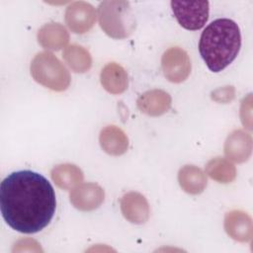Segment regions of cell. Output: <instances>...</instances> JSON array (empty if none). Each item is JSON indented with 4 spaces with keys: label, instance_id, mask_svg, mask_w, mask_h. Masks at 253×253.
<instances>
[{
    "label": "cell",
    "instance_id": "6da1fadb",
    "mask_svg": "<svg viewBox=\"0 0 253 253\" xmlns=\"http://www.w3.org/2000/svg\"><path fill=\"white\" fill-rule=\"evenodd\" d=\"M0 208L7 224L22 233H36L51 221L55 193L47 179L32 170L8 175L0 186Z\"/></svg>",
    "mask_w": 253,
    "mask_h": 253
},
{
    "label": "cell",
    "instance_id": "8992f818",
    "mask_svg": "<svg viewBox=\"0 0 253 253\" xmlns=\"http://www.w3.org/2000/svg\"><path fill=\"white\" fill-rule=\"evenodd\" d=\"M161 66L166 79L173 83L185 81L192 69L188 53L179 46L170 47L163 53Z\"/></svg>",
    "mask_w": 253,
    "mask_h": 253
},
{
    "label": "cell",
    "instance_id": "2e32d148",
    "mask_svg": "<svg viewBox=\"0 0 253 253\" xmlns=\"http://www.w3.org/2000/svg\"><path fill=\"white\" fill-rule=\"evenodd\" d=\"M178 181L182 190L191 195L203 193L207 187V176L195 165H185L178 173Z\"/></svg>",
    "mask_w": 253,
    "mask_h": 253
},
{
    "label": "cell",
    "instance_id": "d6986e66",
    "mask_svg": "<svg viewBox=\"0 0 253 253\" xmlns=\"http://www.w3.org/2000/svg\"><path fill=\"white\" fill-rule=\"evenodd\" d=\"M206 173L214 181L222 184L232 182L236 177L235 166L227 159L215 157L206 165Z\"/></svg>",
    "mask_w": 253,
    "mask_h": 253
},
{
    "label": "cell",
    "instance_id": "52a82bcc",
    "mask_svg": "<svg viewBox=\"0 0 253 253\" xmlns=\"http://www.w3.org/2000/svg\"><path fill=\"white\" fill-rule=\"evenodd\" d=\"M96 22L95 8L87 2L76 1L67 6L65 11V23L74 34L89 32Z\"/></svg>",
    "mask_w": 253,
    "mask_h": 253
},
{
    "label": "cell",
    "instance_id": "30bf717a",
    "mask_svg": "<svg viewBox=\"0 0 253 253\" xmlns=\"http://www.w3.org/2000/svg\"><path fill=\"white\" fill-rule=\"evenodd\" d=\"M224 229L232 239L239 242H249L253 235L252 218L243 211H230L224 216Z\"/></svg>",
    "mask_w": 253,
    "mask_h": 253
},
{
    "label": "cell",
    "instance_id": "277c9868",
    "mask_svg": "<svg viewBox=\"0 0 253 253\" xmlns=\"http://www.w3.org/2000/svg\"><path fill=\"white\" fill-rule=\"evenodd\" d=\"M31 74L35 81L52 90L61 92L66 90L71 81L67 68L51 52H39L31 62Z\"/></svg>",
    "mask_w": 253,
    "mask_h": 253
},
{
    "label": "cell",
    "instance_id": "ac0fdd59",
    "mask_svg": "<svg viewBox=\"0 0 253 253\" xmlns=\"http://www.w3.org/2000/svg\"><path fill=\"white\" fill-rule=\"evenodd\" d=\"M63 59L67 65L77 73L87 72L92 66V57L90 52L81 45H68L63 51Z\"/></svg>",
    "mask_w": 253,
    "mask_h": 253
},
{
    "label": "cell",
    "instance_id": "e0dca14e",
    "mask_svg": "<svg viewBox=\"0 0 253 253\" xmlns=\"http://www.w3.org/2000/svg\"><path fill=\"white\" fill-rule=\"evenodd\" d=\"M50 176L55 185L62 190H72L81 184L84 178L82 170L70 163L54 166L50 172Z\"/></svg>",
    "mask_w": 253,
    "mask_h": 253
},
{
    "label": "cell",
    "instance_id": "ffe728a7",
    "mask_svg": "<svg viewBox=\"0 0 253 253\" xmlns=\"http://www.w3.org/2000/svg\"><path fill=\"white\" fill-rule=\"evenodd\" d=\"M235 96V89L233 86H224L215 89L211 92V99L217 103H228Z\"/></svg>",
    "mask_w": 253,
    "mask_h": 253
},
{
    "label": "cell",
    "instance_id": "9c48e42d",
    "mask_svg": "<svg viewBox=\"0 0 253 253\" xmlns=\"http://www.w3.org/2000/svg\"><path fill=\"white\" fill-rule=\"evenodd\" d=\"M121 211L126 219L131 223H145L150 215V208L143 195L137 192L125 194L121 201Z\"/></svg>",
    "mask_w": 253,
    "mask_h": 253
},
{
    "label": "cell",
    "instance_id": "9a60e30c",
    "mask_svg": "<svg viewBox=\"0 0 253 253\" xmlns=\"http://www.w3.org/2000/svg\"><path fill=\"white\" fill-rule=\"evenodd\" d=\"M39 43L50 50H59L69 42V34L65 27L58 23L43 25L38 32Z\"/></svg>",
    "mask_w": 253,
    "mask_h": 253
},
{
    "label": "cell",
    "instance_id": "7a4b0ae2",
    "mask_svg": "<svg viewBox=\"0 0 253 253\" xmlns=\"http://www.w3.org/2000/svg\"><path fill=\"white\" fill-rule=\"evenodd\" d=\"M241 47V34L237 24L226 18L216 19L201 35L199 50L208 68L219 72L237 56Z\"/></svg>",
    "mask_w": 253,
    "mask_h": 253
},
{
    "label": "cell",
    "instance_id": "3957f363",
    "mask_svg": "<svg viewBox=\"0 0 253 253\" xmlns=\"http://www.w3.org/2000/svg\"><path fill=\"white\" fill-rule=\"evenodd\" d=\"M101 29L113 39L127 38L135 28L130 5L124 0L103 1L98 6Z\"/></svg>",
    "mask_w": 253,
    "mask_h": 253
},
{
    "label": "cell",
    "instance_id": "ba28073f",
    "mask_svg": "<svg viewBox=\"0 0 253 253\" xmlns=\"http://www.w3.org/2000/svg\"><path fill=\"white\" fill-rule=\"evenodd\" d=\"M69 199L74 208L83 211L98 209L105 200V192L96 183L79 184L72 189Z\"/></svg>",
    "mask_w": 253,
    "mask_h": 253
},
{
    "label": "cell",
    "instance_id": "7c38bea8",
    "mask_svg": "<svg viewBox=\"0 0 253 253\" xmlns=\"http://www.w3.org/2000/svg\"><path fill=\"white\" fill-rule=\"evenodd\" d=\"M225 156L236 162L243 163L247 161L252 152V137L242 129L233 130L224 142Z\"/></svg>",
    "mask_w": 253,
    "mask_h": 253
},
{
    "label": "cell",
    "instance_id": "5bb4252c",
    "mask_svg": "<svg viewBox=\"0 0 253 253\" xmlns=\"http://www.w3.org/2000/svg\"><path fill=\"white\" fill-rule=\"evenodd\" d=\"M102 149L113 156L123 155L128 148V138L126 132L117 126H105L99 136Z\"/></svg>",
    "mask_w": 253,
    "mask_h": 253
},
{
    "label": "cell",
    "instance_id": "4fadbf2b",
    "mask_svg": "<svg viewBox=\"0 0 253 253\" xmlns=\"http://www.w3.org/2000/svg\"><path fill=\"white\" fill-rule=\"evenodd\" d=\"M100 81L103 88L114 95L124 93L128 86V77L126 69L116 62H110L103 67Z\"/></svg>",
    "mask_w": 253,
    "mask_h": 253
},
{
    "label": "cell",
    "instance_id": "8fae6325",
    "mask_svg": "<svg viewBox=\"0 0 253 253\" xmlns=\"http://www.w3.org/2000/svg\"><path fill=\"white\" fill-rule=\"evenodd\" d=\"M171 96L161 89L148 90L141 94L136 101L138 110L151 117H158L167 113L171 108Z\"/></svg>",
    "mask_w": 253,
    "mask_h": 253
},
{
    "label": "cell",
    "instance_id": "5b68a950",
    "mask_svg": "<svg viewBox=\"0 0 253 253\" xmlns=\"http://www.w3.org/2000/svg\"><path fill=\"white\" fill-rule=\"evenodd\" d=\"M171 8L178 23L186 30H200L209 19L208 1H171Z\"/></svg>",
    "mask_w": 253,
    "mask_h": 253
}]
</instances>
